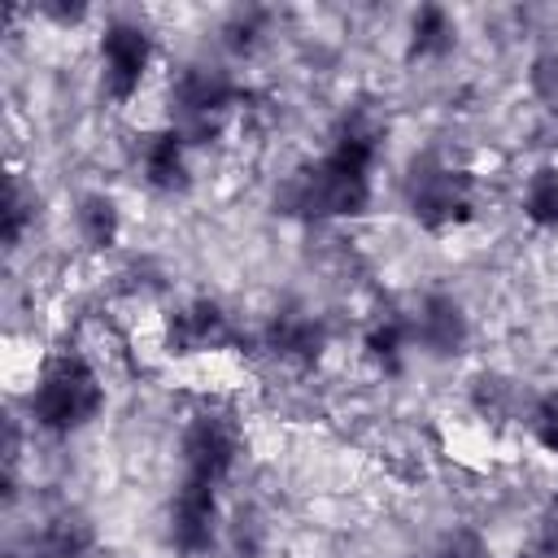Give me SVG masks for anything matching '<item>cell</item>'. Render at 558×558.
Instances as JSON below:
<instances>
[{
  "label": "cell",
  "instance_id": "obj_10",
  "mask_svg": "<svg viewBox=\"0 0 558 558\" xmlns=\"http://www.w3.org/2000/svg\"><path fill=\"white\" fill-rule=\"evenodd\" d=\"M187 148H192V144H187L174 126H166V131L148 135V140H144V148H140V166H144L148 187H157V192H183V187L192 183Z\"/></svg>",
  "mask_w": 558,
  "mask_h": 558
},
{
  "label": "cell",
  "instance_id": "obj_5",
  "mask_svg": "<svg viewBox=\"0 0 558 558\" xmlns=\"http://www.w3.org/2000/svg\"><path fill=\"white\" fill-rule=\"evenodd\" d=\"M153 65V39L135 22H109L100 35V87L113 105H126Z\"/></svg>",
  "mask_w": 558,
  "mask_h": 558
},
{
  "label": "cell",
  "instance_id": "obj_3",
  "mask_svg": "<svg viewBox=\"0 0 558 558\" xmlns=\"http://www.w3.org/2000/svg\"><path fill=\"white\" fill-rule=\"evenodd\" d=\"M405 205L427 231H445L475 214V192L462 170L445 166L440 157H418L405 174Z\"/></svg>",
  "mask_w": 558,
  "mask_h": 558
},
{
  "label": "cell",
  "instance_id": "obj_12",
  "mask_svg": "<svg viewBox=\"0 0 558 558\" xmlns=\"http://www.w3.org/2000/svg\"><path fill=\"white\" fill-rule=\"evenodd\" d=\"M74 222H78V235H83L92 248H109V244L118 240V227H122L118 205H113V196H105V192L83 196L78 209H74Z\"/></svg>",
  "mask_w": 558,
  "mask_h": 558
},
{
  "label": "cell",
  "instance_id": "obj_11",
  "mask_svg": "<svg viewBox=\"0 0 558 558\" xmlns=\"http://www.w3.org/2000/svg\"><path fill=\"white\" fill-rule=\"evenodd\" d=\"M453 39H458V22L440 4H423L414 13V22H410V57L436 61V57L453 52Z\"/></svg>",
  "mask_w": 558,
  "mask_h": 558
},
{
  "label": "cell",
  "instance_id": "obj_9",
  "mask_svg": "<svg viewBox=\"0 0 558 558\" xmlns=\"http://www.w3.org/2000/svg\"><path fill=\"white\" fill-rule=\"evenodd\" d=\"M327 344V327L323 318L305 314V310H279L270 323H266V349L279 357V362H292V366H310Z\"/></svg>",
  "mask_w": 558,
  "mask_h": 558
},
{
  "label": "cell",
  "instance_id": "obj_18",
  "mask_svg": "<svg viewBox=\"0 0 558 558\" xmlns=\"http://www.w3.org/2000/svg\"><path fill=\"white\" fill-rule=\"evenodd\" d=\"M527 427H532V436H536V445H541V449L558 453V397L536 401V405H532V414H527Z\"/></svg>",
  "mask_w": 558,
  "mask_h": 558
},
{
  "label": "cell",
  "instance_id": "obj_14",
  "mask_svg": "<svg viewBox=\"0 0 558 558\" xmlns=\"http://www.w3.org/2000/svg\"><path fill=\"white\" fill-rule=\"evenodd\" d=\"M410 327L401 323V318H384V323H375L371 331H366V353H371V362H379L384 371H397L401 366V353H405V344H410Z\"/></svg>",
  "mask_w": 558,
  "mask_h": 558
},
{
  "label": "cell",
  "instance_id": "obj_7",
  "mask_svg": "<svg viewBox=\"0 0 558 558\" xmlns=\"http://www.w3.org/2000/svg\"><path fill=\"white\" fill-rule=\"evenodd\" d=\"M231 340H235V331H231V318L222 314L218 301L201 296V301H192L166 318V349L170 353H205V349H222Z\"/></svg>",
  "mask_w": 558,
  "mask_h": 558
},
{
  "label": "cell",
  "instance_id": "obj_2",
  "mask_svg": "<svg viewBox=\"0 0 558 558\" xmlns=\"http://www.w3.org/2000/svg\"><path fill=\"white\" fill-rule=\"evenodd\" d=\"M100 405H105V384L78 349H61L39 366V379L31 392V418L44 432L70 436L87 427L100 414Z\"/></svg>",
  "mask_w": 558,
  "mask_h": 558
},
{
  "label": "cell",
  "instance_id": "obj_1",
  "mask_svg": "<svg viewBox=\"0 0 558 558\" xmlns=\"http://www.w3.org/2000/svg\"><path fill=\"white\" fill-rule=\"evenodd\" d=\"M371 201V170L340 157V153H323L318 161L292 170L279 192H275V209L279 214H292V218H349V214H362Z\"/></svg>",
  "mask_w": 558,
  "mask_h": 558
},
{
  "label": "cell",
  "instance_id": "obj_4",
  "mask_svg": "<svg viewBox=\"0 0 558 558\" xmlns=\"http://www.w3.org/2000/svg\"><path fill=\"white\" fill-rule=\"evenodd\" d=\"M240 458V427L231 414L222 410H201L192 414V423L183 427V471L187 480H205V484H222L231 475Z\"/></svg>",
  "mask_w": 558,
  "mask_h": 558
},
{
  "label": "cell",
  "instance_id": "obj_8",
  "mask_svg": "<svg viewBox=\"0 0 558 558\" xmlns=\"http://www.w3.org/2000/svg\"><path fill=\"white\" fill-rule=\"evenodd\" d=\"M410 331L418 336L423 349L445 353V357H449V353H462L466 340H471V323H466L462 305H458L453 296H445V292H432V296L418 305Z\"/></svg>",
  "mask_w": 558,
  "mask_h": 558
},
{
  "label": "cell",
  "instance_id": "obj_20",
  "mask_svg": "<svg viewBox=\"0 0 558 558\" xmlns=\"http://www.w3.org/2000/svg\"><path fill=\"white\" fill-rule=\"evenodd\" d=\"M39 13H44V17H52V22H61V26H70V22H83V17H87V9H83V4H39Z\"/></svg>",
  "mask_w": 558,
  "mask_h": 558
},
{
  "label": "cell",
  "instance_id": "obj_19",
  "mask_svg": "<svg viewBox=\"0 0 558 558\" xmlns=\"http://www.w3.org/2000/svg\"><path fill=\"white\" fill-rule=\"evenodd\" d=\"M440 558H493V549L475 527H453L440 545Z\"/></svg>",
  "mask_w": 558,
  "mask_h": 558
},
{
  "label": "cell",
  "instance_id": "obj_15",
  "mask_svg": "<svg viewBox=\"0 0 558 558\" xmlns=\"http://www.w3.org/2000/svg\"><path fill=\"white\" fill-rule=\"evenodd\" d=\"M31 209H35V201L26 196L22 179L9 174V187H4V218H0L4 244H17V240H22V231H26V222H31Z\"/></svg>",
  "mask_w": 558,
  "mask_h": 558
},
{
  "label": "cell",
  "instance_id": "obj_6",
  "mask_svg": "<svg viewBox=\"0 0 558 558\" xmlns=\"http://www.w3.org/2000/svg\"><path fill=\"white\" fill-rule=\"evenodd\" d=\"M214 536H218V488L183 475L170 501V545L179 554H205Z\"/></svg>",
  "mask_w": 558,
  "mask_h": 558
},
{
  "label": "cell",
  "instance_id": "obj_17",
  "mask_svg": "<svg viewBox=\"0 0 558 558\" xmlns=\"http://www.w3.org/2000/svg\"><path fill=\"white\" fill-rule=\"evenodd\" d=\"M475 410L480 414H510L514 410V384L501 375L475 379Z\"/></svg>",
  "mask_w": 558,
  "mask_h": 558
},
{
  "label": "cell",
  "instance_id": "obj_16",
  "mask_svg": "<svg viewBox=\"0 0 558 558\" xmlns=\"http://www.w3.org/2000/svg\"><path fill=\"white\" fill-rule=\"evenodd\" d=\"M527 87H532V96H536L541 105L558 109V52H554V48H549V52H541V57H532Z\"/></svg>",
  "mask_w": 558,
  "mask_h": 558
},
{
  "label": "cell",
  "instance_id": "obj_13",
  "mask_svg": "<svg viewBox=\"0 0 558 558\" xmlns=\"http://www.w3.org/2000/svg\"><path fill=\"white\" fill-rule=\"evenodd\" d=\"M523 214H527L536 227L558 231V166H541V170L527 179Z\"/></svg>",
  "mask_w": 558,
  "mask_h": 558
}]
</instances>
